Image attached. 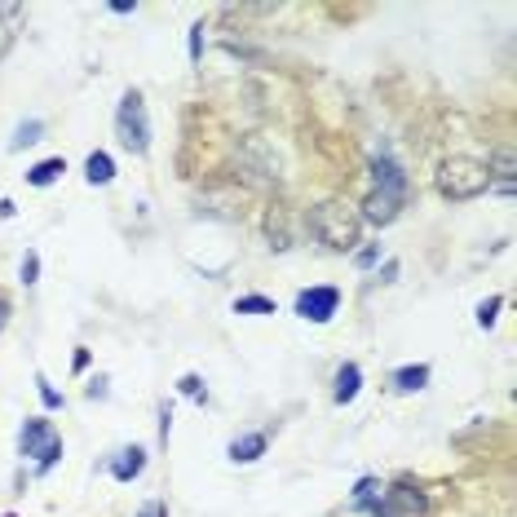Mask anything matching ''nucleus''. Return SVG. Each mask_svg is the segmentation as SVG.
<instances>
[{"label": "nucleus", "instance_id": "20e7f679", "mask_svg": "<svg viewBox=\"0 0 517 517\" xmlns=\"http://www.w3.org/2000/svg\"><path fill=\"white\" fill-rule=\"evenodd\" d=\"M18 451L22 456H35V469L40 474H49L58 460H62V438L49 429V421H27L22 429H18Z\"/></svg>", "mask_w": 517, "mask_h": 517}, {"label": "nucleus", "instance_id": "f257e3e1", "mask_svg": "<svg viewBox=\"0 0 517 517\" xmlns=\"http://www.w3.org/2000/svg\"><path fill=\"white\" fill-rule=\"evenodd\" d=\"M310 230L319 235V243H328L336 252H350L359 243V212H350L345 204L328 199V204H319L310 212Z\"/></svg>", "mask_w": 517, "mask_h": 517}, {"label": "nucleus", "instance_id": "a878e982", "mask_svg": "<svg viewBox=\"0 0 517 517\" xmlns=\"http://www.w3.org/2000/svg\"><path fill=\"white\" fill-rule=\"evenodd\" d=\"M89 398H106V381H102V376L89 385Z\"/></svg>", "mask_w": 517, "mask_h": 517}, {"label": "nucleus", "instance_id": "bb28decb", "mask_svg": "<svg viewBox=\"0 0 517 517\" xmlns=\"http://www.w3.org/2000/svg\"><path fill=\"white\" fill-rule=\"evenodd\" d=\"M9 310H13V305H9V297L0 292V332H4V323H9Z\"/></svg>", "mask_w": 517, "mask_h": 517}, {"label": "nucleus", "instance_id": "a211bd4d", "mask_svg": "<svg viewBox=\"0 0 517 517\" xmlns=\"http://www.w3.org/2000/svg\"><path fill=\"white\" fill-rule=\"evenodd\" d=\"M235 314H274V301L270 297H239Z\"/></svg>", "mask_w": 517, "mask_h": 517}, {"label": "nucleus", "instance_id": "412c9836", "mask_svg": "<svg viewBox=\"0 0 517 517\" xmlns=\"http://www.w3.org/2000/svg\"><path fill=\"white\" fill-rule=\"evenodd\" d=\"M35 279H40V257H35V252H27V257H22V283L31 288Z\"/></svg>", "mask_w": 517, "mask_h": 517}, {"label": "nucleus", "instance_id": "423d86ee", "mask_svg": "<svg viewBox=\"0 0 517 517\" xmlns=\"http://www.w3.org/2000/svg\"><path fill=\"white\" fill-rule=\"evenodd\" d=\"M385 505H390L394 517H429V496H425L421 487H412L407 478L390 487V500H385Z\"/></svg>", "mask_w": 517, "mask_h": 517}, {"label": "nucleus", "instance_id": "2eb2a0df", "mask_svg": "<svg viewBox=\"0 0 517 517\" xmlns=\"http://www.w3.org/2000/svg\"><path fill=\"white\" fill-rule=\"evenodd\" d=\"M40 133H44V124H40V120H27V124H18V128H13V137H9V150H22V146L40 142Z\"/></svg>", "mask_w": 517, "mask_h": 517}, {"label": "nucleus", "instance_id": "cd10ccee", "mask_svg": "<svg viewBox=\"0 0 517 517\" xmlns=\"http://www.w3.org/2000/svg\"><path fill=\"white\" fill-rule=\"evenodd\" d=\"M4 517H13V513H4Z\"/></svg>", "mask_w": 517, "mask_h": 517}, {"label": "nucleus", "instance_id": "f3484780", "mask_svg": "<svg viewBox=\"0 0 517 517\" xmlns=\"http://www.w3.org/2000/svg\"><path fill=\"white\" fill-rule=\"evenodd\" d=\"M381 491H385V487H381V478H363V482L354 487V509L363 513L372 500H381Z\"/></svg>", "mask_w": 517, "mask_h": 517}, {"label": "nucleus", "instance_id": "f8f14e48", "mask_svg": "<svg viewBox=\"0 0 517 517\" xmlns=\"http://www.w3.org/2000/svg\"><path fill=\"white\" fill-rule=\"evenodd\" d=\"M84 177H89L93 186H111V181H115V159H111L106 150H93V155L84 159Z\"/></svg>", "mask_w": 517, "mask_h": 517}, {"label": "nucleus", "instance_id": "f03ea898", "mask_svg": "<svg viewBox=\"0 0 517 517\" xmlns=\"http://www.w3.org/2000/svg\"><path fill=\"white\" fill-rule=\"evenodd\" d=\"M487 186H491V168L478 164V159H465V155L447 159L443 173H438V190H443L447 199H474V195H482Z\"/></svg>", "mask_w": 517, "mask_h": 517}, {"label": "nucleus", "instance_id": "393cba45", "mask_svg": "<svg viewBox=\"0 0 517 517\" xmlns=\"http://www.w3.org/2000/svg\"><path fill=\"white\" fill-rule=\"evenodd\" d=\"M137 517H168V505H164V500H150V505L137 509Z\"/></svg>", "mask_w": 517, "mask_h": 517}, {"label": "nucleus", "instance_id": "dca6fc26", "mask_svg": "<svg viewBox=\"0 0 517 517\" xmlns=\"http://www.w3.org/2000/svg\"><path fill=\"white\" fill-rule=\"evenodd\" d=\"M22 18V9L18 4H0V58H4V49L13 44V22Z\"/></svg>", "mask_w": 517, "mask_h": 517}, {"label": "nucleus", "instance_id": "9d476101", "mask_svg": "<svg viewBox=\"0 0 517 517\" xmlns=\"http://www.w3.org/2000/svg\"><path fill=\"white\" fill-rule=\"evenodd\" d=\"M142 469H146V451H142V447H124V451L115 456V465H111V478H115V482H133Z\"/></svg>", "mask_w": 517, "mask_h": 517}, {"label": "nucleus", "instance_id": "7ed1b4c3", "mask_svg": "<svg viewBox=\"0 0 517 517\" xmlns=\"http://www.w3.org/2000/svg\"><path fill=\"white\" fill-rule=\"evenodd\" d=\"M115 133H120V142H124L133 155H146V150H150V115H146V102H142L137 89H128V93L120 97Z\"/></svg>", "mask_w": 517, "mask_h": 517}, {"label": "nucleus", "instance_id": "4468645a", "mask_svg": "<svg viewBox=\"0 0 517 517\" xmlns=\"http://www.w3.org/2000/svg\"><path fill=\"white\" fill-rule=\"evenodd\" d=\"M62 173H66V159L58 155V159H40L35 168H27V181H31V186H53Z\"/></svg>", "mask_w": 517, "mask_h": 517}, {"label": "nucleus", "instance_id": "ddd939ff", "mask_svg": "<svg viewBox=\"0 0 517 517\" xmlns=\"http://www.w3.org/2000/svg\"><path fill=\"white\" fill-rule=\"evenodd\" d=\"M390 381H394V390H398V394H416V390H425V385H429V367H425V363H412V367H398Z\"/></svg>", "mask_w": 517, "mask_h": 517}, {"label": "nucleus", "instance_id": "1a4fd4ad", "mask_svg": "<svg viewBox=\"0 0 517 517\" xmlns=\"http://www.w3.org/2000/svg\"><path fill=\"white\" fill-rule=\"evenodd\" d=\"M359 390H363V367H359V363H345V367L336 372V390H332V398L345 407V403L359 398Z\"/></svg>", "mask_w": 517, "mask_h": 517}, {"label": "nucleus", "instance_id": "b1692460", "mask_svg": "<svg viewBox=\"0 0 517 517\" xmlns=\"http://www.w3.org/2000/svg\"><path fill=\"white\" fill-rule=\"evenodd\" d=\"M186 398H204V381L199 376H181V385H177Z\"/></svg>", "mask_w": 517, "mask_h": 517}, {"label": "nucleus", "instance_id": "6ab92c4d", "mask_svg": "<svg viewBox=\"0 0 517 517\" xmlns=\"http://www.w3.org/2000/svg\"><path fill=\"white\" fill-rule=\"evenodd\" d=\"M500 305H505V297H487V301L478 305V328H491L496 314H500Z\"/></svg>", "mask_w": 517, "mask_h": 517}, {"label": "nucleus", "instance_id": "0eeeda50", "mask_svg": "<svg viewBox=\"0 0 517 517\" xmlns=\"http://www.w3.org/2000/svg\"><path fill=\"white\" fill-rule=\"evenodd\" d=\"M403 199L407 195H390V190H372L363 204H359V221H372V226H390L398 212H403Z\"/></svg>", "mask_w": 517, "mask_h": 517}, {"label": "nucleus", "instance_id": "aec40b11", "mask_svg": "<svg viewBox=\"0 0 517 517\" xmlns=\"http://www.w3.org/2000/svg\"><path fill=\"white\" fill-rule=\"evenodd\" d=\"M35 385H40V398H44V407H49V412H58V407H62V394H58V390H53L44 376H35Z\"/></svg>", "mask_w": 517, "mask_h": 517}, {"label": "nucleus", "instance_id": "5701e85b", "mask_svg": "<svg viewBox=\"0 0 517 517\" xmlns=\"http://www.w3.org/2000/svg\"><path fill=\"white\" fill-rule=\"evenodd\" d=\"M199 58H204V27L195 22L190 27V62H199Z\"/></svg>", "mask_w": 517, "mask_h": 517}, {"label": "nucleus", "instance_id": "39448f33", "mask_svg": "<svg viewBox=\"0 0 517 517\" xmlns=\"http://www.w3.org/2000/svg\"><path fill=\"white\" fill-rule=\"evenodd\" d=\"M336 310H341V292L336 288H305V292H297V314L305 323H328Z\"/></svg>", "mask_w": 517, "mask_h": 517}, {"label": "nucleus", "instance_id": "6e6552de", "mask_svg": "<svg viewBox=\"0 0 517 517\" xmlns=\"http://www.w3.org/2000/svg\"><path fill=\"white\" fill-rule=\"evenodd\" d=\"M372 177H376V190H390V195H407V173L394 155H376L372 159Z\"/></svg>", "mask_w": 517, "mask_h": 517}, {"label": "nucleus", "instance_id": "9b49d317", "mask_svg": "<svg viewBox=\"0 0 517 517\" xmlns=\"http://www.w3.org/2000/svg\"><path fill=\"white\" fill-rule=\"evenodd\" d=\"M261 456H266V434H243V438L230 443V460L235 465H252Z\"/></svg>", "mask_w": 517, "mask_h": 517}, {"label": "nucleus", "instance_id": "4be33fe9", "mask_svg": "<svg viewBox=\"0 0 517 517\" xmlns=\"http://www.w3.org/2000/svg\"><path fill=\"white\" fill-rule=\"evenodd\" d=\"M376 261H381V243H372V248H363V252L354 257V266H359V270H372Z\"/></svg>", "mask_w": 517, "mask_h": 517}]
</instances>
